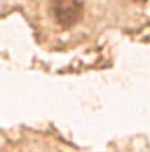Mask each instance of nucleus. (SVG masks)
<instances>
[{"label": "nucleus", "instance_id": "obj_1", "mask_svg": "<svg viewBox=\"0 0 150 152\" xmlns=\"http://www.w3.org/2000/svg\"><path fill=\"white\" fill-rule=\"evenodd\" d=\"M51 12L55 21L62 28H71L79 23L83 16V2L81 0H51Z\"/></svg>", "mask_w": 150, "mask_h": 152}, {"label": "nucleus", "instance_id": "obj_2", "mask_svg": "<svg viewBox=\"0 0 150 152\" xmlns=\"http://www.w3.org/2000/svg\"><path fill=\"white\" fill-rule=\"evenodd\" d=\"M133 2H141V4H143V2H147V0H133Z\"/></svg>", "mask_w": 150, "mask_h": 152}]
</instances>
